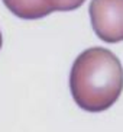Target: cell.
<instances>
[{
    "label": "cell",
    "mask_w": 123,
    "mask_h": 132,
    "mask_svg": "<svg viewBox=\"0 0 123 132\" xmlns=\"http://www.w3.org/2000/svg\"><path fill=\"white\" fill-rule=\"evenodd\" d=\"M93 31L109 44L123 41V0H91L89 7Z\"/></svg>",
    "instance_id": "2"
},
{
    "label": "cell",
    "mask_w": 123,
    "mask_h": 132,
    "mask_svg": "<svg viewBox=\"0 0 123 132\" xmlns=\"http://www.w3.org/2000/svg\"><path fill=\"white\" fill-rule=\"evenodd\" d=\"M85 0H3L4 6L20 19H42L52 12L75 10Z\"/></svg>",
    "instance_id": "3"
},
{
    "label": "cell",
    "mask_w": 123,
    "mask_h": 132,
    "mask_svg": "<svg viewBox=\"0 0 123 132\" xmlns=\"http://www.w3.org/2000/svg\"><path fill=\"white\" fill-rule=\"evenodd\" d=\"M2 44L3 42H2V32H0V48H2Z\"/></svg>",
    "instance_id": "4"
},
{
    "label": "cell",
    "mask_w": 123,
    "mask_h": 132,
    "mask_svg": "<svg viewBox=\"0 0 123 132\" xmlns=\"http://www.w3.org/2000/svg\"><path fill=\"white\" fill-rule=\"evenodd\" d=\"M74 102L85 112H104L123 90V67L112 51L93 47L78 55L69 74Z\"/></svg>",
    "instance_id": "1"
}]
</instances>
